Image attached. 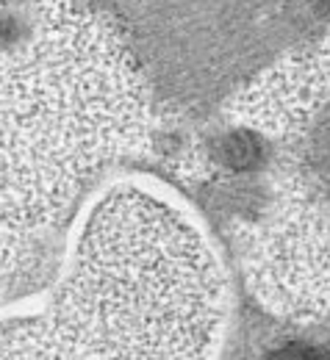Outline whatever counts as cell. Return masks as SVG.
Wrapping results in <instances>:
<instances>
[{
    "label": "cell",
    "instance_id": "obj_2",
    "mask_svg": "<svg viewBox=\"0 0 330 360\" xmlns=\"http://www.w3.org/2000/svg\"><path fill=\"white\" fill-rule=\"evenodd\" d=\"M278 360H328V355L317 352L311 347H288V349H283Z\"/></svg>",
    "mask_w": 330,
    "mask_h": 360
},
{
    "label": "cell",
    "instance_id": "obj_1",
    "mask_svg": "<svg viewBox=\"0 0 330 360\" xmlns=\"http://www.w3.org/2000/svg\"><path fill=\"white\" fill-rule=\"evenodd\" d=\"M225 155L234 167H253L255 158H258V144L250 139V136H231L228 144H225Z\"/></svg>",
    "mask_w": 330,
    "mask_h": 360
}]
</instances>
